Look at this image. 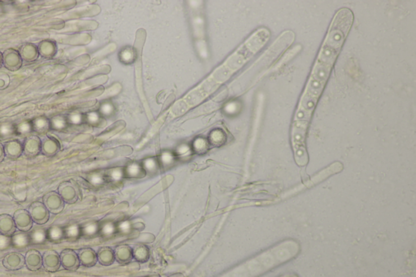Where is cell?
Listing matches in <instances>:
<instances>
[{
    "label": "cell",
    "instance_id": "cell-21",
    "mask_svg": "<svg viewBox=\"0 0 416 277\" xmlns=\"http://www.w3.org/2000/svg\"><path fill=\"white\" fill-rule=\"evenodd\" d=\"M28 234H29V241L31 243H43L47 240V229H45V228L35 227L31 230L29 231Z\"/></svg>",
    "mask_w": 416,
    "mask_h": 277
},
{
    "label": "cell",
    "instance_id": "cell-35",
    "mask_svg": "<svg viewBox=\"0 0 416 277\" xmlns=\"http://www.w3.org/2000/svg\"><path fill=\"white\" fill-rule=\"evenodd\" d=\"M5 159L4 148H3V144L0 141V163H2V161Z\"/></svg>",
    "mask_w": 416,
    "mask_h": 277
},
{
    "label": "cell",
    "instance_id": "cell-24",
    "mask_svg": "<svg viewBox=\"0 0 416 277\" xmlns=\"http://www.w3.org/2000/svg\"><path fill=\"white\" fill-rule=\"evenodd\" d=\"M115 258L120 264H127L133 259V250L129 247H119L115 253Z\"/></svg>",
    "mask_w": 416,
    "mask_h": 277
},
{
    "label": "cell",
    "instance_id": "cell-6",
    "mask_svg": "<svg viewBox=\"0 0 416 277\" xmlns=\"http://www.w3.org/2000/svg\"><path fill=\"white\" fill-rule=\"evenodd\" d=\"M29 213L34 223L43 225L50 219V212L44 204L41 202H34L29 206Z\"/></svg>",
    "mask_w": 416,
    "mask_h": 277
},
{
    "label": "cell",
    "instance_id": "cell-7",
    "mask_svg": "<svg viewBox=\"0 0 416 277\" xmlns=\"http://www.w3.org/2000/svg\"><path fill=\"white\" fill-rule=\"evenodd\" d=\"M58 194L65 204H75L78 200V189L71 181H65L59 186Z\"/></svg>",
    "mask_w": 416,
    "mask_h": 277
},
{
    "label": "cell",
    "instance_id": "cell-14",
    "mask_svg": "<svg viewBox=\"0 0 416 277\" xmlns=\"http://www.w3.org/2000/svg\"><path fill=\"white\" fill-rule=\"evenodd\" d=\"M5 156L8 159L16 160L23 154V142L18 139H10L3 143Z\"/></svg>",
    "mask_w": 416,
    "mask_h": 277
},
{
    "label": "cell",
    "instance_id": "cell-13",
    "mask_svg": "<svg viewBox=\"0 0 416 277\" xmlns=\"http://www.w3.org/2000/svg\"><path fill=\"white\" fill-rule=\"evenodd\" d=\"M61 150V143L54 137L47 135L42 140L41 153L47 157H53Z\"/></svg>",
    "mask_w": 416,
    "mask_h": 277
},
{
    "label": "cell",
    "instance_id": "cell-26",
    "mask_svg": "<svg viewBox=\"0 0 416 277\" xmlns=\"http://www.w3.org/2000/svg\"><path fill=\"white\" fill-rule=\"evenodd\" d=\"M11 243L14 246L16 247H21V246H26L29 245V237L28 232H15L11 237H10Z\"/></svg>",
    "mask_w": 416,
    "mask_h": 277
},
{
    "label": "cell",
    "instance_id": "cell-27",
    "mask_svg": "<svg viewBox=\"0 0 416 277\" xmlns=\"http://www.w3.org/2000/svg\"><path fill=\"white\" fill-rule=\"evenodd\" d=\"M149 256L150 253L146 246H139L133 249V259H135L138 262L145 263L147 261Z\"/></svg>",
    "mask_w": 416,
    "mask_h": 277
},
{
    "label": "cell",
    "instance_id": "cell-29",
    "mask_svg": "<svg viewBox=\"0 0 416 277\" xmlns=\"http://www.w3.org/2000/svg\"><path fill=\"white\" fill-rule=\"evenodd\" d=\"M65 238L69 240H76L81 236V227L77 224H69L64 228Z\"/></svg>",
    "mask_w": 416,
    "mask_h": 277
},
{
    "label": "cell",
    "instance_id": "cell-31",
    "mask_svg": "<svg viewBox=\"0 0 416 277\" xmlns=\"http://www.w3.org/2000/svg\"><path fill=\"white\" fill-rule=\"evenodd\" d=\"M301 46L298 45V46H296L295 47H293V49L290 50L289 52H287L285 55H284V57L280 60L279 62L277 64V65L273 68V70L272 71H275V70H277L281 67L282 65H284L285 63L288 62V61H290L291 59L293 58V56L297 55L298 52H299L300 49H301Z\"/></svg>",
    "mask_w": 416,
    "mask_h": 277
},
{
    "label": "cell",
    "instance_id": "cell-5",
    "mask_svg": "<svg viewBox=\"0 0 416 277\" xmlns=\"http://www.w3.org/2000/svg\"><path fill=\"white\" fill-rule=\"evenodd\" d=\"M22 65V59L17 50L9 48L2 52V65L5 69L9 71H16L20 69Z\"/></svg>",
    "mask_w": 416,
    "mask_h": 277
},
{
    "label": "cell",
    "instance_id": "cell-20",
    "mask_svg": "<svg viewBox=\"0 0 416 277\" xmlns=\"http://www.w3.org/2000/svg\"><path fill=\"white\" fill-rule=\"evenodd\" d=\"M33 132L41 135L47 134L51 130L50 119L46 116H37L31 121Z\"/></svg>",
    "mask_w": 416,
    "mask_h": 277
},
{
    "label": "cell",
    "instance_id": "cell-4",
    "mask_svg": "<svg viewBox=\"0 0 416 277\" xmlns=\"http://www.w3.org/2000/svg\"><path fill=\"white\" fill-rule=\"evenodd\" d=\"M43 204H44L50 213L58 214L62 212L65 208V202L61 195L56 191L47 193L43 198Z\"/></svg>",
    "mask_w": 416,
    "mask_h": 277
},
{
    "label": "cell",
    "instance_id": "cell-18",
    "mask_svg": "<svg viewBox=\"0 0 416 277\" xmlns=\"http://www.w3.org/2000/svg\"><path fill=\"white\" fill-rule=\"evenodd\" d=\"M39 56L43 58L50 60L54 58L57 53V45L56 42L51 39H46L39 43L38 46Z\"/></svg>",
    "mask_w": 416,
    "mask_h": 277
},
{
    "label": "cell",
    "instance_id": "cell-12",
    "mask_svg": "<svg viewBox=\"0 0 416 277\" xmlns=\"http://www.w3.org/2000/svg\"><path fill=\"white\" fill-rule=\"evenodd\" d=\"M2 265L7 270H20L25 266V256L20 253H8L2 259Z\"/></svg>",
    "mask_w": 416,
    "mask_h": 277
},
{
    "label": "cell",
    "instance_id": "cell-22",
    "mask_svg": "<svg viewBox=\"0 0 416 277\" xmlns=\"http://www.w3.org/2000/svg\"><path fill=\"white\" fill-rule=\"evenodd\" d=\"M47 238L52 242H60L65 238V230L61 226L54 225L47 229Z\"/></svg>",
    "mask_w": 416,
    "mask_h": 277
},
{
    "label": "cell",
    "instance_id": "cell-37",
    "mask_svg": "<svg viewBox=\"0 0 416 277\" xmlns=\"http://www.w3.org/2000/svg\"><path fill=\"white\" fill-rule=\"evenodd\" d=\"M3 12V7H2V4L0 2V15Z\"/></svg>",
    "mask_w": 416,
    "mask_h": 277
},
{
    "label": "cell",
    "instance_id": "cell-17",
    "mask_svg": "<svg viewBox=\"0 0 416 277\" xmlns=\"http://www.w3.org/2000/svg\"><path fill=\"white\" fill-rule=\"evenodd\" d=\"M16 229L13 217L8 214H0V234L11 237L16 232Z\"/></svg>",
    "mask_w": 416,
    "mask_h": 277
},
{
    "label": "cell",
    "instance_id": "cell-19",
    "mask_svg": "<svg viewBox=\"0 0 416 277\" xmlns=\"http://www.w3.org/2000/svg\"><path fill=\"white\" fill-rule=\"evenodd\" d=\"M77 255H78L80 264L85 268L94 266L98 260L96 253L91 248L81 249L79 250Z\"/></svg>",
    "mask_w": 416,
    "mask_h": 277
},
{
    "label": "cell",
    "instance_id": "cell-23",
    "mask_svg": "<svg viewBox=\"0 0 416 277\" xmlns=\"http://www.w3.org/2000/svg\"><path fill=\"white\" fill-rule=\"evenodd\" d=\"M50 125L51 130L55 131H63L66 130L69 126L67 116L63 115H56L50 119Z\"/></svg>",
    "mask_w": 416,
    "mask_h": 277
},
{
    "label": "cell",
    "instance_id": "cell-8",
    "mask_svg": "<svg viewBox=\"0 0 416 277\" xmlns=\"http://www.w3.org/2000/svg\"><path fill=\"white\" fill-rule=\"evenodd\" d=\"M42 140L37 135H29L23 141V154L27 158H34L41 153Z\"/></svg>",
    "mask_w": 416,
    "mask_h": 277
},
{
    "label": "cell",
    "instance_id": "cell-9",
    "mask_svg": "<svg viewBox=\"0 0 416 277\" xmlns=\"http://www.w3.org/2000/svg\"><path fill=\"white\" fill-rule=\"evenodd\" d=\"M43 267L48 273H56L61 267V257L54 250H47L43 255Z\"/></svg>",
    "mask_w": 416,
    "mask_h": 277
},
{
    "label": "cell",
    "instance_id": "cell-28",
    "mask_svg": "<svg viewBox=\"0 0 416 277\" xmlns=\"http://www.w3.org/2000/svg\"><path fill=\"white\" fill-rule=\"evenodd\" d=\"M16 134V125L12 123H2L0 125V139L11 138Z\"/></svg>",
    "mask_w": 416,
    "mask_h": 277
},
{
    "label": "cell",
    "instance_id": "cell-2",
    "mask_svg": "<svg viewBox=\"0 0 416 277\" xmlns=\"http://www.w3.org/2000/svg\"><path fill=\"white\" fill-rule=\"evenodd\" d=\"M271 33L267 28H260L238 47L233 55H231L227 61L220 67L214 71L208 80L204 81L210 91L215 90L222 83L225 82L236 71L241 69L246 63L251 61L256 54L262 50L265 45L269 43Z\"/></svg>",
    "mask_w": 416,
    "mask_h": 277
},
{
    "label": "cell",
    "instance_id": "cell-36",
    "mask_svg": "<svg viewBox=\"0 0 416 277\" xmlns=\"http://www.w3.org/2000/svg\"><path fill=\"white\" fill-rule=\"evenodd\" d=\"M2 66V53L0 52V69Z\"/></svg>",
    "mask_w": 416,
    "mask_h": 277
},
{
    "label": "cell",
    "instance_id": "cell-32",
    "mask_svg": "<svg viewBox=\"0 0 416 277\" xmlns=\"http://www.w3.org/2000/svg\"><path fill=\"white\" fill-rule=\"evenodd\" d=\"M81 235L90 236V235L95 234L97 232H99V228L94 223H89V224H86L84 227H81Z\"/></svg>",
    "mask_w": 416,
    "mask_h": 277
},
{
    "label": "cell",
    "instance_id": "cell-33",
    "mask_svg": "<svg viewBox=\"0 0 416 277\" xmlns=\"http://www.w3.org/2000/svg\"><path fill=\"white\" fill-rule=\"evenodd\" d=\"M10 84V77L8 74L0 72V89H5L8 87Z\"/></svg>",
    "mask_w": 416,
    "mask_h": 277
},
{
    "label": "cell",
    "instance_id": "cell-10",
    "mask_svg": "<svg viewBox=\"0 0 416 277\" xmlns=\"http://www.w3.org/2000/svg\"><path fill=\"white\" fill-rule=\"evenodd\" d=\"M12 217H13L17 229L21 232H25L31 230L34 221L29 214V210L25 209H19L15 211Z\"/></svg>",
    "mask_w": 416,
    "mask_h": 277
},
{
    "label": "cell",
    "instance_id": "cell-34",
    "mask_svg": "<svg viewBox=\"0 0 416 277\" xmlns=\"http://www.w3.org/2000/svg\"><path fill=\"white\" fill-rule=\"evenodd\" d=\"M67 120L68 122H69V124L76 125V124H79L81 122V115L72 113V114L69 115V116H67Z\"/></svg>",
    "mask_w": 416,
    "mask_h": 277
},
{
    "label": "cell",
    "instance_id": "cell-1",
    "mask_svg": "<svg viewBox=\"0 0 416 277\" xmlns=\"http://www.w3.org/2000/svg\"><path fill=\"white\" fill-rule=\"evenodd\" d=\"M326 83L310 76L300 98L291 129V142L294 159L300 167L308 163V154L306 148V138L309 124L318 100L325 89Z\"/></svg>",
    "mask_w": 416,
    "mask_h": 277
},
{
    "label": "cell",
    "instance_id": "cell-11",
    "mask_svg": "<svg viewBox=\"0 0 416 277\" xmlns=\"http://www.w3.org/2000/svg\"><path fill=\"white\" fill-rule=\"evenodd\" d=\"M61 257V266L65 268V270L76 271L78 269L80 266L78 255L73 250L71 249H65L62 250L60 254Z\"/></svg>",
    "mask_w": 416,
    "mask_h": 277
},
{
    "label": "cell",
    "instance_id": "cell-25",
    "mask_svg": "<svg viewBox=\"0 0 416 277\" xmlns=\"http://www.w3.org/2000/svg\"><path fill=\"white\" fill-rule=\"evenodd\" d=\"M99 263L105 266H108L114 262L115 254L111 248H101L97 255Z\"/></svg>",
    "mask_w": 416,
    "mask_h": 277
},
{
    "label": "cell",
    "instance_id": "cell-30",
    "mask_svg": "<svg viewBox=\"0 0 416 277\" xmlns=\"http://www.w3.org/2000/svg\"><path fill=\"white\" fill-rule=\"evenodd\" d=\"M33 133L31 121H21L16 125V134L19 136H29Z\"/></svg>",
    "mask_w": 416,
    "mask_h": 277
},
{
    "label": "cell",
    "instance_id": "cell-3",
    "mask_svg": "<svg viewBox=\"0 0 416 277\" xmlns=\"http://www.w3.org/2000/svg\"><path fill=\"white\" fill-rule=\"evenodd\" d=\"M353 22L350 9L343 7L334 15L313 67L331 73Z\"/></svg>",
    "mask_w": 416,
    "mask_h": 277
},
{
    "label": "cell",
    "instance_id": "cell-15",
    "mask_svg": "<svg viewBox=\"0 0 416 277\" xmlns=\"http://www.w3.org/2000/svg\"><path fill=\"white\" fill-rule=\"evenodd\" d=\"M25 265L31 272L40 270L43 267V255L37 250H28L25 255Z\"/></svg>",
    "mask_w": 416,
    "mask_h": 277
},
{
    "label": "cell",
    "instance_id": "cell-16",
    "mask_svg": "<svg viewBox=\"0 0 416 277\" xmlns=\"http://www.w3.org/2000/svg\"><path fill=\"white\" fill-rule=\"evenodd\" d=\"M20 57L23 62L33 63L36 61L39 56L38 46L31 43H26L23 44L19 50Z\"/></svg>",
    "mask_w": 416,
    "mask_h": 277
}]
</instances>
